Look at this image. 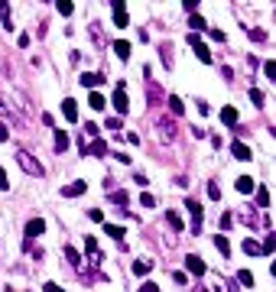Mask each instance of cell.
I'll list each match as a JSON object with an SVG mask.
<instances>
[{"instance_id":"1","label":"cell","mask_w":276,"mask_h":292,"mask_svg":"<svg viewBox=\"0 0 276 292\" xmlns=\"http://www.w3.org/2000/svg\"><path fill=\"white\" fill-rule=\"evenodd\" d=\"M17 163H20V169H23L26 176H33V179H43L46 176V166L39 163L30 150H17Z\"/></svg>"},{"instance_id":"2","label":"cell","mask_w":276,"mask_h":292,"mask_svg":"<svg viewBox=\"0 0 276 292\" xmlns=\"http://www.w3.org/2000/svg\"><path fill=\"white\" fill-rule=\"evenodd\" d=\"M7 120H10L13 127H26V120L20 117V110L13 107V101H10L4 91H0V123H7Z\"/></svg>"},{"instance_id":"3","label":"cell","mask_w":276,"mask_h":292,"mask_svg":"<svg viewBox=\"0 0 276 292\" xmlns=\"http://www.w3.org/2000/svg\"><path fill=\"white\" fill-rule=\"evenodd\" d=\"M176 136H179L176 120H169V117H160V120H156V140H160V143H176Z\"/></svg>"},{"instance_id":"4","label":"cell","mask_w":276,"mask_h":292,"mask_svg":"<svg viewBox=\"0 0 276 292\" xmlns=\"http://www.w3.org/2000/svg\"><path fill=\"white\" fill-rule=\"evenodd\" d=\"M65 260L72 263L75 269H78V276H81V279H91V276H94L91 269L85 266V260H81V253H78V250H75V247H65Z\"/></svg>"},{"instance_id":"5","label":"cell","mask_w":276,"mask_h":292,"mask_svg":"<svg viewBox=\"0 0 276 292\" xmlns=\"http://www.w3.org/2000/svg\"><path fill=\"white\" fill-rule=\"evenodd\" d=\"M114 107H117V117H123L130 110V101H127V85L123 81H117V88H114Z\"/></svg>"},{"instance_id":"6","label":"cell","mask_w":276,"mask_h":292,"mask_svg":"<svg viewBox=\"0 0 276 292\" xmlns=\"http://www.w3.org/2000/svg\"><path fill=\"white\" fill-rule=\"evenodd\" d=\"M185 208H189V214H192V234H202V205H198L195 198H189L185 201Z\"/></svg>"},{"instance_id":"7","label":"cell","mask_w":276,"mask_h":292,"mask_svg":"<svg viewBox=\"0 0 276 292\" xmlns=\"http://www.w3.org/2000/svg\"><path fill=\"white\" fill-rule=\"evenodd\" d=\"M189 46L195 49V55H198V62H205V65H211V52H208V46L202 43V39L195 36V33H189Z\"/></svg>"},{"instance_id":"8","label":"cell","mask_w":276,"mask_h":292,"mask_svg":"<svg viewBox=\"0 0 276 292\" xmlns=\"http://www.w3.org/2000/svg\"><path fill=\"white\" fill-rule=\"evenodd\" d=\"M185 269H189L192 276H205V273H208V266H205V260L198 253H189V256H185Z\"/></svg>"},{"instance_id":"9","label":"cell","mask_w":276,"mask_h":292,"mask_svg":"<svg viewBox=\"0 0 276 292\" xmlns=\"http://www.w3.org/2000/svg\"><path fill=\"white\" fill-rule=\"evenodd\" d=\"M85 250H88V260H91V266H101V263H104V256H101V250H98V240H94L91 234L85 237Z\"/></svg>"},{"instance_id":"10","label":"cell","mask_w":276,"mask_h":292,"mask_svg":"<svg viewBox=\"0 0 276 292\" xmlns=\"http://www.w3.org/2000/svg\"><path fill=\"white\" fill-rule=\"evenodd\" d=\"M85 192H88V182H81V179L62 185V198H78V195H85Z\"/></svg>"},{"instance_id":"11","label":"cell","mask_w":276,"mask_h":292,"mask_svg":"<svg viewBox=\"0 0 276 292\" xmlns=\"http://www.w3.org/2000/svg\"><path fill=\"white\" fill-rule=\"evenodd\" d=\"M43 231H46V221H43V218H33V221H26V243H33V240H36Z\"/></svg>"},{"instance_id":"12","label":"cell","mask_w":276,"mask_h":292,"mask_svg":"<svg viewBox=\"0 0 276 292\" xmlns=\"http://www.w3.org/2000/svg\"><path fill=\"white\" fill-rule=\"evenodd\" d=\"M231 153H234V159H240V163H250V159H253V153H250V146H247L244 140H237V143H231Z\"/></svg>"},{"instance_id":"13","label":"cell","mask_w":276,"mask_h":292,"mask_svg":"<svg viewBox=\"0 0 276 292\" xmlns=\"http://www.w3.org/2000/svg\"><path fill=\"white\" fill-rule=\"evenodd\" d=\"M104 234L117 243V250H127V243H123V227H117V224H104Z\"/></svg>"},{"instance_id":"14","label":"cell","mask_w":276,"mask_h":292,"mask_svg":"<svg viewBox=\"0 0 276 292\" xmlns=\"http://www.w3.org/2000/svg\"><path fill=\"white\" fill-rule=\"evenodd\" d=\"M110 10H114V20H117V26H127V4H123V0H114V4H110Z\"/></svg>"},{"instance_id":"15","label":"cell","mask_w":276,"mask_h":292,"mask_svg":"<svg viewBox=\"0 0 276 292\" xmlns=\"http://www.w3.org/2000/svg\"><path fill=\"white\" fill-rule=\"evenodd\" d=\"M81 85H85L88 88V91H91V88H98V85H104V75H101V72H85V75H81Z\"/></svg>"},{"instance_id":"16","label":"cell","mask_w":276,"mask_h":292,"mask_svg":"<svg viewBox=\"0 0 276 292\" xmlns=\"http://www.w3.org/2000/svg\"><path fill=\"white\" fill-rule=\"evenodd\" d=\"M62 114H65L68 123H75V120H78V104H75L72 97H65V101H62Z\"/></svg>"},{"instance_id":"17","label":"cell","mask_w":276,"mask_h":292,"mask_svg":"<svg viewBox=\"0 0 276 292\" xmlns=\"http://www.w3.org/2000/svg\"><path fill=\"white\" fill-rule=\"evenodd\" d=\"M234 189H237L240 195H250L253 189H257V182H253V179H250V176H240V179H237V182H234Z\"/></svg>"},{"instance_id":"18","label":"cell","mask_w":276,"mask_h":292,"mask_svg":"<svg viewBox=\"0 0 276 292\" xmlns=\"http://www.w3.org/2000/svg\"><path fill=\"white\" fill-rule=\"evenodd\" d=\"M147 91H150V104H163V91H160V85H156V81L147 78Z\"/></svg>"},{"instance_id":"19","label":"cell","mask_w":276,"mask_h":292,"mask_svg":"<svg viewBox=\"0 0 276 292\" xmlns=\"http://www.w3.org/2000/svg\"><path fill=\"white\" fill-rule=\"evenodd\" d=\"M240 221H244L247 227H257V211H253V208H240V214H237Z\"/></svg>"},{"instance_id":"20","label":"cell","mask_w":276,"mask_h":292,"mask_svg":"<svg viewBox=\"0 0 276 292\" xmlns=\"http://www.w3.org/2000/svg\"><path fill=\"white\" fill-rule=\"evenodd\" d=\"M68 143H72V140H68L65 130H55V153H65V150H68Z\"/></svg>"},{"instance_id":"21","label":"cell","mask_w":276,"mask_h":292,"mask_svg":"<svg viewBox=\"0 0 276 292\" xmlns=\"http://www.w3.org/2000/svg\"><path fill=\"white\" fill-rule=\"evenodd\" d=\"M205 292H234V289H231V282H227V279L215 276V279H211V289H205Z\"/></svg>"},{"instance_id":"22","label":"cell","mask_w":276,"mask_h":292,"mask_svg":"<svg viewBox=\"0 0 276 292\" xmlns=\"http://www.w3.org/2000/svg\"><path fill=\"white\" fill-rule=\"evenodd\" d=\"M104 153H107L104 140H91V143H88V156H104Z\"/></svg>"},{"instance_id":"23","label":"cell","mask_w":276,"mask_h":292,"mask_svg":"<svg viewBox=\"0 0 276 292\" xmlns=\"http://www.w3.org/2000/svg\"><path fill=\"white\" fill-rule=\"evenodd\" d=\"M244 253H250V256H263V250H260V243L253 240V237H244Z\"/></svg>"},{"instance_id":"24","label":"cell","mask_w":276,"mask_h":292,"mask_svg":"<svg viewBox=\"0 0 276 292\" xmlns=\"http://www.w3.org/2000/svg\"><path fill=\"white\" fill-rule=\"evenodd\" d=\"M221 120H224L227 127H237V110H234V107H224V110H221Z\"/></svg>"},{"instance_id":"25","label":"cell","mask_w":276,"mask_h":292,"mask_svg":"<svg viewBox=\"0 0 276 292\" xmlns=\"http://www.w3.org/2000/svg\"><path fill=\"white\" fill-rule=\"evenodd\" d=\"M114 52H117V59H120V62H127L130 59V43H123V39H120V43H114Z\"/></svg>"},{"instance_id":"26","label":"cell","mask_w":276,"mask_h":292,"mask_svg":"<svg viewBox=\"0 0 276 292\" xmlns=\"http://www.w3.org/2000/svg\"><path fill=\"white\" fill-rule=\"evenodd\" d=\"M189 26H192V33H195V36H198V33H202V30H208V23H205V20H202V17H198V13H192V20H189Z\"/></svg>"},{"instance_id":"27","label":"cell","mask_w":276,"mask_h":292,"mask_svg":"<svg viewBox=\"0 0 276 292\" xmlns=\"http://www.w3.org/2000/svg\"><path fill=\"white\" fill-rule=\"evenodd\" d=\"M160 59H163V65H166V68H172V46H169V43H163V46H160Z\"/></svg>"},{"instance_id":"28","label":"cell","mask_w":276,"mask_h":292,"mask_svg":"<svg viewBox=\"0 0 276 292\" xmlns=\"http://www.w3.org/2000/svg\"><path fill=\"white\" fill-rule=\"evenodd\" d=\"M150 269H153V260H136V263H133V273H136V276H147Z\"/></svg>"},{"instance_id":"29","label":"cell","mask_w":276,"mask_h":292,"mask_svg":"<svg viewBox=\"0 0 276 292\" xmlns=\"http://www.w3.org/2000/svg\"><path fill=\"white\" fill-rule=\"evenodd\" d=\"M253 192H257V205H260V208H270V192H266L263 185H257Z\"/></svg>"},{"instance_id":"30","label":"cell","mask_w":276,"mask_h":292,"mask_svg":"<svg viewBox=\"0 0 276 292\" xmlns=\"http://www.w3.org/2000/svg\"><path fill=\"white\" fill-rule=\"evenodd\" d=\"M107 195H110V201H114V205H120V208H123V205H127V201H130V195L123 192V189H117V192H107Z\"/></svg>"},{"instance_id":"31","label":"cell","mask_w":276,"mask_h":292,"mask_svg":"<svg viewBox=\"0 0 276 292\" xmlns=\"http://www.w3.org/2000/svg\"><path fill=\"white\" fill-rule=\"evenodd\" d=\"M215 247L221 250V256H231V243H227L224 234H218V237H215Z\"/></svg>"},{"instance_id":"32","label":"cell","mask_w":276,"mask_h":292,"mask_svg":"<svg viewBox=\"0 0 276 292\" xmlns=\"http://www.w3.org/2000/svg\"><path fill=\"white\" fill-rule=\"evenodd\" d=\"M166 104H169V110H172V114H182V110H185V104L179 101L176 94H169V97H166Z\"/></svg>"},{"instance_id":"33","label":"cell","mask_w":276,"mask_h":292,"mask_svg":"<svg viewBox=\"0 0 276 292\" xmlns=\"http://www.w3.org/2000/svg\"><path fill=\"white\" fill-rule=\"evenodd\" d=\"M166 224H169L172 231H182V218H179L176 211H169V214H166Z\"/></svg>"},{"instance_id":"34","label":"cell","mask_w":276,"mask_h":292,"mask_svg":"<svg viewBox=\"0 0 276 292\" xmlns=\"http://www.w3.org/2000/svg\"><path fill=\"white\" fill-rule=\"evenodd\" d=\"M260 250H263V256H270L273 250H276V237H273V234H266V240L260 243Z\"/></svg>"},{"instance_id":"35","label":"cell","mask_w":276,"mask_h":292,"mask_svg":"<svg viewBox=\"0 0 276 292\" xmlns=\"http://www.w3.org/2000/svg\"><path fill=\"white\" fill-rule=\"evenodd\" d=\"M237 282L250 289V286H253V273H250V269H240V273H237Z\"/></svg>"},{"instance_id":"36","label":"cell","mask_w":276,"mask_h":292,"mask_svg":"<svg viewBox=\"0 0 276 292\" xmlns=\"http://www.w3.org/2000/svg\"><path fill=\"white\" fill-rule=\"evenodd\" d=\"M55 10H59L62 17H72V13H75V7L68 4V0H59V4H55Z\"/></svg>"},{"instance_id":"37","label":"cell","mask_w":276,"mask_h":292,"mask_svg":"<svg viewBox=\"0 0 276 292\" xmlns=\"http://www.w3.org/2000/svg\"><path fill=\"white\" fill-rule=\"evenodd\" d=\"M98 133H101L98 123H85V140H98Z\"/></svg>"},{"instance_id":"38","label":"cell","mask_w":276,"mask_h":292,"mask_svg":"<svg viewBox=\"0 0 276 292\" xmlns=\"http://www.w3.org/2000/svg\"><path fill=\"white\" fill-rule=\"evenodd\" d=\"M88 104H91V110H101V107H104V97H101L98 91H91V97H88Z\"/></svg>"},{"instance_id":"39","label":"cell","mask_w":276,"mask_h":292,"mask_svg":"<svg viewBox=\"0 0 276 292\" xmlns=\"http://www.w3.org/2000/svg\"><path fill=\"white\" fill-rule=\"evenodd\" d=\"M250 101H253V107H263V91H260V88H250Z\"/></svg>"},{"instance_id":"40","label":"cell","mask_w":276,"mask_h":292,"mask_svg":"<svg viewBox=\"0 0 276 292\" xmlns=\"http://www.w3.org/2000/svg\"><path fill=\"white\" fill-rule=\"evenodd\" d=\"M91 36L98 46H104V33H101V23H91Z\"/></svg>"},{"instance_id":"41","label":"cell","mask_w":276,"mask_h":292,"mask_svg":"<svg viewBox=\"0 0 276 292\" xmlns=\"http://www.w3.org/2000/svg\"><path fill=\"white\" fill-rule=\"evenodd\" d=\"M208 198H211V201H221V189H218V182H208Z\"/></svg>"},{"instance_id":"42","label":"cell","mask_w":276,"mask_h":292,"mask_svg":"<svg viewBox=\"0 0 276 292\" xmlns=\"http://www.w3.org/2000/svg\"><path fill=\"white\" fill-rule=\"evenodd\" d=\"M140 205H143V208H156V198H153L150 192H143V195H140Z\"/></svg>"},{"instance_id":"43","label":"cell","mask_w":276,"mask_h":292,"mask_svg":"<svg viewBox=\"0 0 276 292\" xmlns=\"http://www.w3.org/2000/svg\"><path fill=\"white\" fill-rule=\"evenodd\" d=\"M263 75H266V78H276V62H273V59L263 62Z\"/></svg>"},{"instance_id":"44","label":"cell","mask_w":276,"mask_h":292,"mask_svg":"<svg viewBox=\"0 0 276 292\" xmlns=\"http://www.w3.org/2000/svg\"><path fill=\"white\" fill-rule=\"evenodd\" d=\"M231 224H234V214H221V221H218V227H221V231H227Z\"/></svg>"},{"instance_id":"45","label":"cell","mask_w":276,"mask_h":292,"mask_svg":"<svg viewBox=\"0 0 276 292\" xmlns=\"http://www.w3.org/2000/svg\"><path fill=\"white\" fill-rule=\"evenodd\" d=\"M0 17H4V30H10V33H13V17H10V7H7V10L0 13Z\"/></svg>"},{"instance_id":"46","label":"cell","mask_w":276,"mask_h":292,"mask_svg":"<svg viewBox=\"0 0 276 292\" xmlns=\"http://www.w3.org/2000/svg\"><path fill=\"white\" fill-rule=\"evenodd\" d=\"M88 214H91V221H98V224H104V211H101V208H91V211H88Z\"/></svg>"},{"instance_id":"47","label":"cell","mask_w":276,"mask_h":292,"mask_svg":"<svg viewBox=\"0 0 276 292\" xmlns=\"http://www.w3.org/2000/svg\"><path fill=\"white\" fill-rule=\"evenodd\" d=\"M250 39L253 43H266V33L263 30H250Z\"/></svg>"},{"instance_id":"48","label":"cell","mask_w":276,"mask_h":292,"mask_svg":"<svg viewBox=\"0 0 276 292\" xmlns=\"http://www.w3.org/2000/svg\"><path fill=\"white\" fill-rule=\"evenodd\" d=\"M107 130H123V120H120V117H110V120H107Z\"/></svg>"},{"instance_id":"49","label":"cell","mask_w":276,"mask_h":292,"mask_svg":"<svg viewBox=\"0 0 276 292\" xmlns=\"http://www.w3.org/2000/svg\"><path fill=\"white\" fill-rule=\"evenodd\" d=\"M208 36H211V39H215V43H224V39H227V36H224V33H221V30H208Z\"/></svg>"},{"instance_id":"50","label":"cell","mask_w":276,"mask_h":292,"mask_svg":"<svg viewBox=\"0 0 276 292\" xmlns=\"http://www.w3.org/2000/svg\"><path fill=\"white\" fill-rule=\"evenodd\" d=\"M10 140V127H7V123H0V143H7Z\"/></svg>"},{"instance_id":"51","label":"cell","mask_w":276,"mask_h":292,"mask_svg":"<svg viewBox=\"0 0 276 292\" xmlns=\"http://www.w3.org/2000/svg\"><path fill=\"white\" fill-rule=\"evenodd\" d=\"M140 292H163V289L156 286V282H143V286H140Z\"/></svg>"},{"instance_id":"52","label":"cell","mask_w":276,"mask_h":292,"mask_svg":"<svg viewBox=\"0 0 276 292\" xmlns=\"http://www.w3.org/2000/svg\"><path fill=\"white\" fill-rule=\"evenodd\" d=\"M0 189H4V192L10 189V182H7V169H4V166H0Z\"/></svg>"},{"instance_id":"53","label":"cell","mask_w":276,"mask_h":292,"mask_svg":"<svg viewBox=\"0 0 276 292\" xmlns=\"http://www.w3.org/2000/svg\"><path fill=\"white\" fill-rule=\"evenodd\" d=\"M17 43H20V49H26V46H30V33H20Z\"/></svg>"},{"instance_id":"54","label":"cell","mask_w":276,"mask_h":292,"mask_svg":"<svg viewBox=\"0 0 276 292\" xmlns=\"http://www.w3.org/2000/svg\"><path fill=\"white\" fill-rule=\"evenodd\" d=\"M133 182H136V185H140V189H143V185H147V182H150V179H147V176H143V172H136V176H133Z\"/></svg>"},{"instance_id":"55","label":"cell","mask_w":276,"mask_h":292,"mask_svg":"<svg viewBox=\"0 0 276 292\" xmlns=\"http://www.w3.org/2000/svg\"><path fill=\"white\" fill-rule=\"evenodd\" d=\"M43 292H65V289H62V286H55V282H46Z\"/></svg>"},{"instance_id":"56","label":"cell","mask_w":276,"mask_h":292,"mask_svg":"<svg viewBox=\"0 0 276 292\" xmlns=\"http://www.w3.org/2000/svg\"><path fill=\"white\" fill-rule=\"evenodd\" d=\"M192 292H205V286H195V289H192Z\"/></svg>"},{"instance_id":"57","label":"cell","mask_w":276,"mask_h":292,"mask_svg":"<svg viewBox=\"0 0 276 292\" xmlns=\"http://www.w3.org/2000/svg\"><path fill=\"white\" fill-rule=\"evenodd\" d=\"M4 10H7V4H4V0H0V13H4Z\"/></svg>"}]
</instances>
